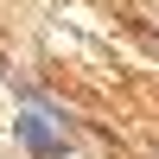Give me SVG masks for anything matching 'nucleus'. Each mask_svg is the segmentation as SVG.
<instances>
[{
    "label": "nucleus",
    "instance_id": "f257e3e1",
    "mask_svg": "<svg viewBox=\"0 0 159 159\" xmlns=\"http://www.w3.org/2000/svg\"><path fill=\"white\" fill-rule=\"evenodd\" d=\"M13 140H19L32 159H64L70 153V134H64L51 115H19V121H13Z\"/></svg>",
    "mask_w": 159,
    "mask_h": 159
}]
</instances>
